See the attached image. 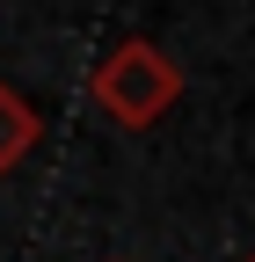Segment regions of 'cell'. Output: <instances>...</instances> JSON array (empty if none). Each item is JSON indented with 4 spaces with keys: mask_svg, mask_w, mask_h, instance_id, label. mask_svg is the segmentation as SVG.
Listing matches in <instances>:
<instances>
[{
    "mask_svg": "<svg viewBox=\"0 0 255 262\" xmlns=\"http://www.w3.org/2000/svg\"><path fill=\"white\" fill-rule=\"evenodd\" d=\"M88 102L102 110L117 131H153L175 102H182V58L161 51L153 37H124L95 58L88 73Z\"/></svg>",
    "mask_w": 255,
    "mask_h": 262,
    "instance_id": "1",
    "label": "cell"
},
{
    "mask_svg": "<svg viewBox=\"0 0 255 262\" xmlns=\"http://www.w3.org/2000/svg\"><path fill=\"white\" fill-rule=\"evenodd\" d=\"M37 139H44V117L22 102V95L0 80V175H15L29 153H37Z\"/></svg>",
    "mask_w": 255,
    "mask_h": 262,
    "instance_id": "2",
    "label": "cell"
},
{
    "mask_svg": "<svg viewBox=\"0 0 255 262\" xmlns=\"http://www.w3.org/2000/svg\"><path fill=\"white\" fill-rule=\"evenodd\" d=\"M241 262H255V248H248V255H241Z\"/></svg>",
    "mask_w": 255,
    "mask_h": 262,
    "instance_id": "3",
    "label": "cell"
}]
</instances>
